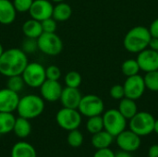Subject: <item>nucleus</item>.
Here are the masks:
<instances>
[{
	"instance_id": "obj_1",
	"label": "nucleus",
	"mask_w": 158,
	"mask_h": 157,
	"mask_svg": "<svg viewBox=\"0 0 158 157\" xmlns=\"http://www.w3.org/2000/svg\"><path fill=\"white\" fill-rule=\"evenodd\" d=\"M28 63L27 54L20 48L4 50L0 56V74L6 78L21 75Z\"/></svg>"
},
{
	"instance_id": "obj_2",
	"label": "nucleus",
	"mask_w": 158,
	"mask_h": 157,
	"mask_svg": "<svg viewBox=\"0 0 158 157\" xmlns=\"http://www.w3.org/2000/svg\"><path fill=\"white\" fill-rule=\"evenodd\" d=\"M152 36L149 29L143 26H136L131 29L124 37L123 44L130 53H140L146 49Z\"/></svg>"
},
{
	"instance_id": "obj_3",
	"label": "nucleus",
	"mask_w": 158,
	"mask_h": 157,
	"mask_svg": "<svg viewBox=\"0 0 158 157\" xmlns=\"http://www.w3.org/2000/svg\"><path fill=\"white\" fill-rule=\"evenodd\" d=\"M44 110V100L37 94H27L19 98L17 112L19 117L33 119L38 118Z\"/></svg>"
},
{
	"instance_id": "obj_4",
	"label": "nucleus",
	"mask_w": 158,
	"mask_h": 157,
	"mask_svg": "<svg viewBox=\"0 0 158 157\" xmlns=\"http://www.w3.org/2000/svg\"><path fill=\"white\" fill-rule=\"evenodd\" d=\"M156 118L149 112H137V114L130 119V130L140 137L147 136L154 132V125Z\"/></svg>"
},
{
	"instance_id": "obj_5",
	"label": "nucleus",
	"mask_w": 158,
	"mask_h": 157,
	"mask_svg": "<svg viewBox=\"0 0 158 157\" xmlns=\"http://www.w3.org/2000/svg\"><path fill=\"white\" fill-rule=\"evenodd\" d=\"M38 50L50 56H58L63 50V42L56 32H43L37 38Z\"/></svg>"
},
{
	"instance_id": "obj_6",
	"label": "nucleus",
	"mask_w": 158,
	"mask_h": 157,
	"mask_svg": "<svg viewBox=\"0 0 158 157\" xmlns=\"http://www.w3.org/2000/svg\"><path fill=\"white\" fill-rule=\"evenodd\" d=\"M104 130L114 137L118 136L127 128V119L122 116L118 109H108L102 116Z\"/></svg>"
},
{
	"instance_id": "obj_7",
	"label": "nucleus",
	"mask_w": 158,
	"mask_h": 157,
	"mask_svg": "<svg viewBox=\"0 0 158 157\" xmlns=\"http://www.w3.org/2000/svg\"><path fill=\"white\" fill-rule=\"evenodd\" d=\"M21 77L25 82V85L31 88H40V86L46 80L45 68L38 62L28 63L21 74Z\"/></svg>"
},
{
	"instance_id": "obj_8",
	"label": "nucleus",
	"mask_w": 158,
	"mask_h": 157,
	"mask_svg": "<svg viewBox=\"0 0 158 157\" xmlns=\"http://www.w3.org/2000/svg\"><path fill=\"white\" fill-rule=\"evenodd\" d=\"M78 110L81 116L86 118L100 116L104 113L105 104L99 96L95 94H87L81 97Z\"/></svg>"
},
{
	"instance_id": "obj_9",
	"label": "nucleus",
	"mask_w": 158,
	"mask_h": 157,
	"mask_svg": "<svg viewBox=\"0 0 158 157\" xmlns=\"http://www.w3.org/2000/svg\"><path fill=\"white\" fill-rule=\"evenodd\" d=\"M57 125L65 130H72L78 129L81 124V114L78 109L63 107L57 111L56 115Z\"/></svg>"
},
{
	"instance_id": "obj_10",
	"label": "nucleus",
	"mask_w": 158,
	"mask_h": 157,
	"mask_svg": "<svg viewBox=\"0 0 158 157\" xmlns=\"http://www.w3.org/2000/svg\"><path fill=\"white\" fill-rule=\"evenodd\" d=\"M123 88H124L125 97L135 101L140 99L143 95L146 90L143 77L138 74L134 76L127 77V80L123 84Z\"/></svg>"
},
{
	"instance_id": "obj_11",
	"label": "nucleus",
	"mask_w": 158,
	"mask_h": 157,
	"mask_svg": "<svg viewBox=\"0 0 158 157\" xmlns=\"http://www.w3.org/2000/svg\"><path fill=\"white\" fill-rule=\"evenodd\" d=\"M116 138V143L122 151L133 153L137 151L142 144V140L139 135L131 130H125Z\"/></svg>"
},
{
	"instance_id": "obj_12",
	"label": "nucleus",
	"mask_w": 158,
	"mask_h": 157,
	"mask_svg": "<svg viewBox=\"0 0 158 157\" xmlns=\"http://www.w3.org/2000/svg\"><path fill=\"white\" fill-rule=\"evenodd\" d=\"M54 6L50 0H33L29 10L31 19L43 21L52 17Z\"/></svg>"
},
{
	"instance_id": "obj_13",
	"label": "nucleus",
	"mask_w": 158,
	"mask_h": 157,
	"mask_svg": "<svg viewBox=\"0 0 158 157\" xmlns=\"http://www.w3.org/2000/svg\"><path fill=\"white\" fill-rule=\"evenodd\" d=\"M137 62L140 69L144 72L158 70V52L152 49H144L138 53Z\"/></svg>"
},
{
	"instance_id": "obj_14",
	"label": "nucleus",
	"mask_w": 158,
	"mask_h": 157,
	"mask_svg": "<svg viewBox=\"0 0 158 157\" xmlns=\"http://www.w3.org/2000/svg\"><path fill=\"white\" fill-rule=\"evenodd\" d=\"M63 87L58 81L45 80L40 86L41 97L47 102H56L60 99Z\"/></svg>"
},
{
	"instance_id": "obj_15",
	"label": "nucleus",
	"mask_w": 158,
	"mask_h": 157,
	"mask_svg": "<svg viewBox=\"0 0 158 157\" xmlns=\"http://www.w3.org/2000/svg\"><path fill=\"white\" fill-rule=\"evenodd\" d=\"M19 101V93L4 88L0 90V112L13 113L17 110Z\"/></svg>"
},
{
	"instance_id": "obj_16",
	"label": "nucleus",
	"mask_w": 158,
	"mask_h": 157,
	"mask_svg": "<svg viewBox=\"0 0 158 157\" xmlns=\"http://www.w3.org/2000/svg\"><path fill=\"white\" fill-rule=\"evenodd\" d=\"M81 97L82 95L79 88H70V87L66 86L62 90V93H61L59 100L63 107L78 109Z\"/></svg>"
},
{
	"instance_id": "obj_17",
	"label": "nucleus",
	"mask_w": 158,
	"mask_h": 157,
	"mask_svg": "<svg viewBox=\"0 0 158 157\" xmlns=\"http://www.w3.org/2000/svg\"><path fill=\"white\" fill-rule=\"evenodd\" d=\"M17 16V10L12 1L0 0V24L10 25L14 22Z\"/></svg>"
},
{
	"instance_id": "obj_18",
	"label": "nucleus",
	"mask_w": 158,
	"mask_h": 157,
	"mask_svg": "<svg viewBox=\"0 0 158 157\" xmlns=\"http://www.w3.org/2000/svg\"><path fill=\"white\" fill-rule=\"evenodd\" d=\"M115 137L111 135L106 130H103L95 134H93L92 137V145L95 149H105V148H110L111 144L114 142Z\"/></svg>"
},
{
	"instance_id": "obj_19",
	"label": "nucleus",
	"mask_w": 158,
	"mask_h": 157,
	"mask_svg": "<svg viewBox=\"0 0 158 157\" xmlns=\"http://www.w3.org/2000/svg\"><path fill=\"white\" fill-rule=\"evenodd\" d=\"M11 157H37V154L31 143L19 142L11 149Z\"/></svg>"
},
{
	"instance_id": "obj_20",
	"label": "nucleus",
	"mask_w": 158,
	"mask_h": 157,
	"mask_svg": "<svg viewBox=\"0 0 158 157\" xmlns=\"http://www.w3.org/2000/svg\"><path fill=\"white\" fill-rule=\"evenodd\" d=\"M22 32L25 37L37 39L43 33L41 21L31 18L30 19H27L22 24Z\"/></svg>"
},
{
	"instance_id": "obj_21",
	"label": "nucleus",
	"mask_w": 158,
	"mask_h": 157,
	"mask_svg": "<svg viewBox=\"0 0 158 157\" xmlns=\"http://www.w3.org/2000/svg\"><path fill=\"white\" fill-rule=\"evenodd\" d=\"M119 101L120 102L118 105V111L127 120H130L138 112V106L135 100L124 97Z\"/></svg>"
},
{
	"instance_id": "obj_22",
	"label": "nucleus",
	"mask_w": 158,
	"mask_h": 157,
	"mask_svg": "<svg viewBox=\"0 0 158 157\" xmlns=\"http://www.w3.org/2000/svg\"><path fill=\"white\" fill-rule=\"evenodd\" d=\"M71 15H72V8L68 3L60 2V3H56V5L54 6L52 17L56 21L59 22L66 21L70 19Z\"/></svg>"
},
{
	"instance_id": "obj_23",
	"label": "nucleus",
	"mask_w": 158,
	"mask_h": 157,
	"mask_svg": "<svg viewBox=\"0 0 158 157\" xmlns=\"http://www.w3.org/2000/svg\"><path fill=\"white\" fill-rule=\"evenodd\" d=\"M13 131L19 138L28 137L31 131V125L30 123V120L27 118L19 117L18 118H16Z\"/></svg>"
},
{
	"instance_id": "obj_24",
	"label": "nucleus",
	"mask_w": 158,
	"mask_h": 157,
	"mask_svg": "<svg viewBox=\"0 0 158 157\" xmlns=\"http://www.w3.org/2000/svg\"><path fill=\"white\" fill-rule=\"evenodd\" d=\"M16 118L13 113L0 112V134H7L13 131Z\"/></svg>"
},
{
	"instance_id": "obj_25",
	"label": "nucleus",
	"mask_w": 158,
	"mask_h": 157,
	"mask_svg": "<svg viewBox=\"0 0 158 157\" xmlns=\"http://www.w3.org/2000/svg\"><path fill=\"white\" fill-rule=\"evenodd\" d=\"M86 130L91 134H95L104 130V122L102 116H94L88 118L86 122Z\"/></svg>"
},
{
	"instance_id": "obj_26",
	"label": "nucleus",
	"mask_w": 158,
	"mask_h": 157,
	"mask_svg": "<svg viewBox=\"0 0 158 157\" xmlns=\"http://www.w3.org/2000/svg\"><path fill=\"white\" fill-rule=\"evenodd\" d=\"M140 70L141 69L136 59H127L121 65V71L126 77L137 75Z\"/></svg>"
},
{
	"instance_id": "obj_27",
	"label": "nucleus",
	"mask_w": 158,
	"mask_h": 157,
	"mask_svg": "<svg viewBox=\"0 0 158 157\" xmlns=\"http://www.w3.org/2000/svg\"><path fill=\"white\" fill-rule=\"evenodd\" d=\"M81 81H82L81 75L79 72L74 71V70L68 72L64 77V82L67 87L79 88L80 85L81 84Z\"/></svg>"
},
{
	"instance_id": "obj_28",
	"label": "nucleus",
	"mask_w": 158,
	"mask_h": 157,
	"mask_svg": "<svg viewBox=\"0 0 158 157\" xmlns=\"http://www.w3.org/2000/svg\"><path fill=\"white\" fill-rule=\"evenodd\" d=\"M143 80L146 89L152 92H158V70L146 72Z\"/></svg>"
},
{
	"instance_id": "obj_29",
	"label": "nucleus",
	"mask_w": 158,
	"mask_h": 157,
	"mask_svg": "<svg viewBox=\"0 0 158 157\" xmlns=\"http://www.w3.org/2000/svg\"><path fill=\"white\" fill-rule=\"evenodd\" d=\"M25 86V82L21 77V75H17V76H11L7 78L6 81V88H8L9 90L16 92V93H19L20 91H22V89Z\"/></svg>"
},
{
	"instance_id": "obj_30",
	"label": "nucleus",
	"mask_w": 158,
	"mask_h": 157,
	"mask_svg": "<svg viewBox=\"0 0 158 157\" xmlns=\"http://www.w3.org/2000/svg\"><path fill=\"white\" fill-rule=\"evenodd\" d=\"M67 140L70 147L79 148L83 143V135L78 129L72 130H69Z\"/></svg>"
},
{
	"instance_id": "obj_31",
	"label": "nucleus",
	"mask_w": 158,
	"mask_h": 157,
	"mask_svg": "<svg viewBox=\"0 0 158 157\" xmlns=\"http://www.w3.org/2000/svg\"><path fill=\"white\" fill-rule=\"evenodd\" d=\"M24 53L28 54H33L38 50V43H37V39L34 38H28L26 37L21 43V48H20Z\"/></svg>"
},
{
	"instance_id": "obj_32",
	"label": "nucleus",
	"mask_w": 158,
	"mask_h": 157,
	"mask_svg": "<svg viewBox=\"0 0 158 157\" xmlns=\"http://www.w3.org/2000/svg\"><path fill=\"white\" fill-rule=\"evenodd\" d=\"M32 2L33 0H13L12 1L17 12H20V13L29 12Z\"/></svg>"
},
{
	"instance_id": "obj_33",
	"label": "nucleus",
	"mask_w": 158,
	"mask_h": 157,
	"mask_svg": "<svg viewBox=\"0 0 158 157\" xmlns=\"http://www.w3.org/2000/svg\"><path fill=\"white\" fill-rule=\"evenodd\" d=\"M43 32H56L57 28V21L53 18H48L43 21H41Z\"/></svg>"
},
{
	"instance_id": "obj_34",
	"label": "nucleus",
	"mask_w": 158,
	"mask_h": 157,
	"mask_svg": "<svg viewBox=\"0 0 158 157\" xmlns=\"http://www.w3.org/2000/svg\"><path fill=\"white\" fill-rule=\"evenodd\" d=\"M45 75H46V80L59 81L61 77V70L57 66L51 65L45 68Z\"/></svg>"
},
{
	"instance_id": "obj_35",
	"label": "nucleus",
	"mask_w": 158,
	"mask_h": 157,
	"mask_svg": "<svg viewBox=\"0 0 158 157\" xmlns=\"http://www.w3.org/2000/svg\"><path fill=\"white\" fill-rule=\"evenodd\" d=\"M110 96L115 100H121L122 98H124L125 93H124L123 85L116 84V85L112 86L110 89Z\"/></svg>"
},
{
	"instance_id": "obj_36",
	"label": "nucleus",
	"mask_w": 158,
	"mask_h": 157,
	"mask_svg": "<svg viewBox=\"0 0 158 157\" xmlns=\"http://www.w3.org/2000/svg\"><path fill=\"white\" fill-rule=\"evenodd\" d=\"M93 157H115V153L110 148L98 149Z\"/></svg>"
},
{
	"instance_id": "obj_37",
	"label": "nucleus",
	"mask_w": 158,
	"mask_h": 157,
	"mask_svg": "<svg viewBox=\"0 0 158 157\" xmlns=\"http://www.w3.org/2000/svg\"><path fill=\"white\" fill-rule=\"evenodd\" d=\"M149 31H150L152 37L158 38V19H155V20L151 23L150 28H149Z\"/></svg>"
},
{
	"instance_id": "obj_38",
	"label": "nucleus",
	"mask_w": 158,
	"mask_h": 157,
	"mask_svg": "<svg viewBox=\"0 0 158 157\" xmlns=\"http://www.w3.org/2000/svg\"><path fill=\"white\" fill-rule=\"evenodd\" d=\"M148 157H158V144H154L149 148Z\"/></svg>"
},
{
	"instance_id": "obj_39",
	"label": "nucleus",
	"mask_w": 158,
	"mask_h": 157,
	"mask_svg": "<svg viewBox=\"0 0 158 157\" xmlns=\"http://www.w3.org/2000/svg\"><path fill=\"white\" fill-rule=\"evenodd\" d=\"M148 47H150V49H152V50H155V51L158 52V38L152 37L150 42H149Z\"/></svg>"
},
{
	"instance_id": "obj_40",
	"label": "nucleus",
	"mask_w": 158,
	"mask_h": 157,
	"mask_svg": "<svg viewBox=\"0 0 158 157\" xmlns=\"http://www.w3.org/2000/svg\"><path fill=\"white\" fill-rule=\"evenodd\" d=\"M115 157H133L131 153L129 152H125L122 150H119L118 152L115 153Z\"/></svg>"
},
{
	"instance_id": "obj_41",
	"label": "nucleus",
	"mask_w": 158,
	"mask_h": 157,
	"mask_svg": "<svg viewBox=\"0 0 158 157\" xmlns=\"http://www.w3.org/2000/svg\"><path fill=\"white\" fill-rule=\"evenodd\" d=\"M154 132H156L158 135V119H156L155 125H154Z\"/></svg>"
},
{
	"instance_id": "obj_42",
	"label": "nucleus",
	"mask_w": 158,
	"mask_h": 157,
	"mask_svg": "<svg viewBox=\"0 0 158 157\" xmlns=\"http://www.w3.org/2000/svg\"><path fill=\"white\" fill-rule=\"evenodd\" d=\"M4 52V48H3V45H2V43H0V56H1V55H2V53Z\"/></svg>"
},
{
	"instance_id": "obj_43",
	"label": "nucleus",
	"mask_w": 158,
	"mask_h": 157,
	"mask_svg": "<svg viewBox=\"0 0 158 157\" xmlns=\"http://www.w3.org/2000/svg\"><path fill=\"white\" fill-rule=\"evenodd\" d=\"M50 1H52L54 3H60V2H64L65 0H50Z\"/></svg>"
}]
</instances>
